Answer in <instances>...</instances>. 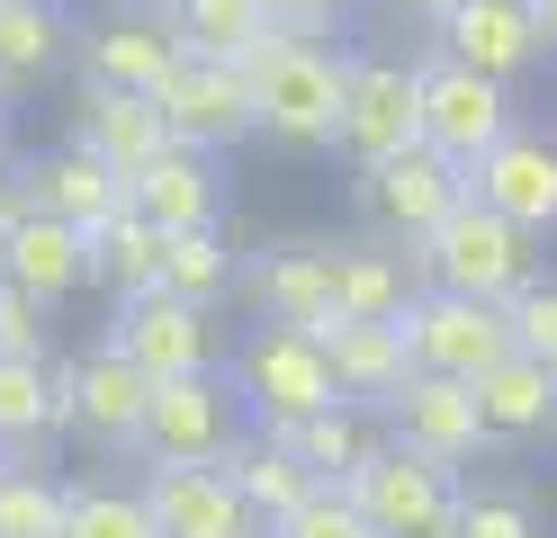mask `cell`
I'll use <instances>...</instances> for the list:
<instances>
[{
    "instance_id": "4fadbf2b",
    "label": "cell",
    "mask_w": 557,
    "mask_h": 538,
    "mask_svg": "<svg viewBox=\"0 0 557 538\" xmlns=\"http://www.w3.org/2000/svg\"><path fill=\"white\" fill-rule=\"evenodd\" d=\"M171 63H181L171 18H162V10H135V0H109V10L82 18V36H73L82 90H135V99H153V90L171 82Z\"/></svg>"
},
{
    "instance_id": "83f0119b",
    "label": "cell",
    "mask_w": 557,
    "mask_h": 538,
    "mask_svg": "<svg viewBox=\"0 0 557 538\" xmlns=\"http://www.w3.org/2000/svg\"><path fill=\"white\" fill-rule=\"evenodd\" d=\"M225 476H234V485H243V502L261 512V529H278V521L297 512V502H315V493H324V485H315V466H306L288 440H278V430H252V440L225 458Z\"/></svg>"
},
{
    "instance_id": "d590c367",
    "label": "cell",
    "mask_w": 557,
    "mask_h": 538,
    "mask_svg": "<svg viewBox=\"0 0 557 538\" xmlns=\"http://www.w3.org/2000/svg\"><path fill=\"white\" fill-rule=\"evenodd\" d=\"M504 314H512V350H521V359H548V368H557V270H540Z\"/></svg>"
},
{
    "instance_id": "74e56055",
    "label": "cell",
    "mask_w": 557,
    "mask_h": 538,
    "mask_svg": "<svg viewBox=\"0 0 557 538\" xmlns=\"http://www.w3.org/2000/svg\"><path fill=\"white\" fill-rule=\"evenodd\" d=\"M0 359H54V305L0 278Z\"/></svg>"
},
{
    "instance_id": "f6af8a7d",
    "label": "cell",
    "mask_w": 557,
    "mask_h": 538,
    "mask_svg": "<svg viewBox=\"0 0 557 538\" xmlns=\"http://www.w3.org/2000/svg\"><path fill=\"white\" fill-rule=\"evenodd\" d=\"M0 466H10V449H0Z\"/></svg>"
},
{
    "instance_id": "ee69618b",
    "label": "cell",
    "mask_w": 557,
    "mask_h": 538,
    "mask_svg": "<svg viewBox=\"0 0 557 538\" xmlns=\"http://www.w3.org/2000/svg\"><path fill=\"white\" fill-rule=\"evenodd\" d=\"M135 10H162V18H171V0H135Z\"/></svg>"
},
{
    "instance_id": "e575fe53",
    "label": "cell",
    "mask_w": 557,
    "mask_h": 538,
    "mask_svg": "<svg viewBox=\"0 0 557 538\" xmlns=\"http://www.w3.org/2000/svg\"><path fill=\"white\" fill-rule=\"evenodd\" d=\"M449 538H540V502L521 485H468Z\"/></svg>"
},
{
    "instance_id": "f1b7e54d",
    "label": "cell",
    "mask_w": 557,
    "mask_h": 538,
    "mask_svg": "<svg viewBox=\"0 0 557 538\" xmlns=\"http://www.w3.org/2000/svg\"><path fill=\"white\" fill-rule=\"evenodd\" d=\"M306 466H315V485H351L360 466H369V449L387 440V422H377V404H324L315 422H297V430H278Z\"/></svg>"
},
{
    "instance_id": "d6986e66",
    "label": "cell",
    "mask_w": 557,
    "mask_h": 538,
    "mask_svg": "<svg viewBox=\"0 0 557 538\" xmlns=\"http://www.w3.org/2000/svg\"><path fill=\"white\" fill-rule=\"evenodd\" d=\"M162 538H261V512L243 502L225 466H135Z\"/></svg>"
},
{
    "instance_id": "ab89813d",
    "label": "cell",
    "mask_w": 557,
    "mask_h": 538,
    "mask_svg": "<svg viewBox=\"0 0 557 538\" xmlns=\"http://www.w3.org/2000/svg\"><path fill=\"white\" fill-rule=\"evenodd\" d=\"M369 10H377V18H396V27H432L449 0H369Z\"/></svg>"
},
{
    "instance_id": "ac0fdd59",
    "label": "cell",
    "mask_w": 557,
    "mask_h": 538,
    "mask_svg": "<svg viewBox=\"0 0 557 538\" xmlns=\"http://www.w3.org/2000/svg\"><path fill=\"white\" fill-rule=\"evenodd\" d=\"M18 198L37 207V215H54V225L99 234V225H117V215H126V171H109L99 153H82V143L63 135V143H46L37 162H18Z\"/></svg>"
},
{
    "instance_id": "8d00e7d4",
    "label": "cell",
    "mask_w": 557,
    "mask_h": 538,
    "mask_svg": "<svg viewBox=\"0 0 557 538\" xmlns=\"http://www.w3.org/2000/svg\"><path fill=\"white\" fill-rule=\"evenodd\" d=\"M261 538H377V529H369V512L342 485H324L315 502H297V512L278 521V529H261Z\"/></svg>"
},
{
    "instance_id": "8fae6325",
    "label": "cell",
    "mask_w": 557,
    "mask_h": 538,
    "mask_svg": "<svg viewBox=\"0 0 557 538\" xmlns=\"http://www.w3.org/2000/svg\"><path fill=\"white\" fill-rule=\"evenodd\" d=\"M512 126H521V108H512L504 82H485V72H468V63H449V54L423 46V143L441 162L476 171Z\"/></svg>"
},
{
    "instance_id": "5b68a950",
    "label": "cell",
    "mask_w": 557,
    "mask_h": 538,
    "mask_svg": "<svg viewBox=\"0 0 557 538\" xmlns=\"http://www.w3.org/2000/svg\"><path fill=\"white\" fill-rule=\"evenodd\" d=\"M243 440H252V413H243V395H234L225 368H207V377L153 386V413H145V449H135V466H225Z\"/></svg>"
},
{
    "instance_id": "1f68e13d",
    "label": "cell",
    "mask_w": 557,
    "mask_h": 538,
    "mask_svg": "<svg viewBox=\"0 0 557 538\" xmlns=\"http://www.w3.org/2000/svg\"><path fill=\"white\" fill-rule=\"evenodd\" d=\"M171 36H181V54L252 63L270 36V0H171Z\"/></svg>"
},
{
    "instance_id": "2e32d148",
    "label": "cell",
    "mask_w": 557,
    "mask_h": 538,
    "mask_svg": "<svg viewBox=\"0 0 557 538\" xmlns=\"http://www.w3.org/2000/svg\"><path fill=\"white\" fill-rule=\"evenodd\" d=\"M423 36H432V54L468 63V72H485V82H504V90H521V82L540 72L531 0H449V10H441Z\"/></svg>"
},
{
    "instance_id": "484cf974",
    "label": "cell",
    "mask_w": 557,
    "mask_h": 538,
    "mask_svg": "<svg viewBox=\"0 0 557 538\" xmlns=\"http://www.w3.org/2000/svg\"><path fill=\"white\" fill-rule=\"evenodd\" d=\"M73 18H63V0H0V90L27 99L46 90L63 63H73Z\"/></svg>"
},
{
    "instance_id": "30bf717a",
    "label": "cell",
    "mask_w": 557,
    "mask_h": 538,
    "mask_svg": "<svg viewBox=\"0 0 557 538\" xmlns=\"http://www.w3.org/2000/svg\"><path fill=\"white\" fill-rule=\"evenodd\" d=\"M351 198H360V225H369L377 242H405V251H413L449 207L468 198V171H459V162H441L432 143H405V153L351 171Z\"/></svg>"
},
{
    "instance_id": "f35d334b",
    "label": "cell",
    "mask_w": 557,
    "mask_h": 538,
    "mask_svg": "<svg viewBox=\"0 0 557 538\" xmlns=\"http://www.w3.org/2000/svg\"><path fill=\"white\" fill-rule=\"evenodd\" d=\"M360 10H369V0H270L278 27H315V36H342Z\"/></svg>"
},
{
    "instance_id": "9a60e30c",
    "label": "cell",
    "mask_w": 557,
    "mask_h": 538,
    "mask_svg": "<svg viewBox=\"0 0 557 538\" xmlns=\"http://www.w3.org/2000/svg\"><path fill=\"white\" fill-rule=\"evenodd\" d=\"M377 422H387V440L413 449V458H441V466H468L495 458V440H485V413H476V386L459 377H413L405 395H387L377 404Z\"/></svg>"
},
{
    "instance_id": "836d02e7",
    "label": "cell",
    "mask_w": 557,
    "mask_h": 538,
    "mask_svg": "<svg viewBox=\"0 0 557 538\" xmlns=\"http://www.w3.org/2000/svg\"><path fill=\"white\" fill-rule=\"evenodd\" d=\"M0 538H63V476L0 466Z\"/></svg>"
},
{
    "instance_id": "9c48e42d",
    "label": "cell",
    "mask_w": 557,
    "mask_h": 538,
    "mask_svg": "<svg viewBox=\"0 0 557 538\" xmlns=\"http://www.w3.org/2000/svg\"><path fill=\"white\" fill-rule=\"evenodd\" d=\"M405 323V350H413V377H459L476 386L495 359H512V314L485 305V297H449V287H413Z\"/></svg>"
},
{
    "instance_id": "5bb4252c",
    "label": "cell",
    "mask_w": 557,
    "mask_h": 538,
    "mask_svg": "<svg viewBox=\"0 0 557 538\" xmlns=\"http://www.w3.org/2000/svg\"><path fill=\"white\" fill-rule=\"evenodd\" d=\"M234 305L252 323H297V333H333V242L315 234H288V242H261L243 251V287Z\"/></svg>"
},
{
    "instance_id": "60d3db41",
    "label": "cell",
    "mask_w": 557,
    "mask_h": 538,
    "mask_svg": "<svg viewBox=\"0 0 557 538\" xmlns=\"http://www.w3.org/2000/svg\"><path fill=\"white\" fill-rule=\"evenodd\" d=\"M531 27H540V63H557V0H531Z\"/></svg>"
},
{
    "instance_id": "603a6c76",
    "label": "cell",
    "mask_w": 557,
    "mask_h": 538,
    "mask_svg": "<svg viewBox=\"0 0 557 538\" xmlns=\"http://www.w3.org/2000/svg\"><path fill=\"white\" fill-rule=\"evenodd\" d=\"M413 261L405 242H377V234H342L333 242V314L342 323H396L413 305Z\"/></svg>"
},
{
    "instance_id": "d6a6232c",
    "label": "cell",
    "mask_w": 557,
    "mask_h": 538,
    "mask_svg": "<svg viewBox=\"0 0 557 538\" xmlns=\"http://www.w3.org/2000/svg\"><path fill=\"white\" fill-rule=\"evenodd\" d=\"M234 287H243V251L225 242V225H207V234H171V251H162V297L225 314V305H234Z\"/></svg>"
},
{
    "instance_id": "8992f818",
    "label": "cell",
    "mask_w": 557,
    "mask_h": 538,
    "mask_svg": "<svg viewBox=\"0 0 557 538\" xmlns=\"http://www.w3.org/2000/svg\"><path fill=\"white\" fill-rule=\"evenodd\" d=\"M99 341L126 350L153 386H171V377H207V368H225L234 323H225V314H207V305H181V297H162V287H153V297L109 305V333H99Z\"/></svg>"
},
{
    "instance_id": "7bdbcfd3",
    "label": "cell",
    "mask_w": 557,
    "mask_h": 538,
    "mask_svg": "<svg viewBox=\"0 0 557 538\" xmlns=\"http://www.w3.org/2000/svg\"><path fill=\"white\" fill-rule=\"evenodd\" d=\"M10 143H18V99L0 90V153H10Z\"/></svg>"
},
{
    "instance_id": "b9f144b4",
    "label": "cell",
    "mask_w": 557,
    "mask_h": 538,
    "mask_svg": "<svg viewBox=\"0 0 557 538\" xmlns=\"http://www.w3.org/2000/svg\"><path fill=\"white\" fill-rule=\"evenodd\" d=\"M18 207H27V198H18V162H10V153H0V225H10V215H18Z\"/></svg>"
},
{
    "instance_id": "7c38bea8",
    "label": "cell",
    "mask_w": 557,
    "mask_h": 538,
    "mask_svg": "<svg viewBox=\"0 0 557 538\" xmlns=\"http://www.w3.org/2000/svg\"><path fill=\"white\" fill-rule=\"evenodd\" d=\"M171 143H198V153H243V143H261V117H252V82H243V63H207V54H181L171 63V82L153 90Z\"/></svg>"
},
{
    "instance_id": "44dd1931",
    "label": "cell",
    "mask_w": 557,
    "mask_h": 538,
    "mask_svg": "<svg viewBox=\"0 0 557 538\" xmlns=\"http://www.w3.org/2000/svg\"><path fill=\"white\" fill-rule=\"evenodd\" d=\"M0 278L27 287L37 305L82 297V287H90V234L82 225H54V215H37V207H18L10 225H0Z\"/></svg>"
},
{
    "instance_id": "ba28073f",
    "label": "cell",
    "mask_w": 557,
    "mask_h": 538,
    "mask_svg": "<svg viewBox=\"0 0 557 538\" xmlns=\"http://www.w3.org/2000/svg\"><path fill=\"white\" fill-rule=\"evenodd\" d=\"M342 493L369 512L377 538H449L468 476H459V466H441V458H413V449H396V440H377L369 466H360Z\"/></svg>"
},
{
    "instance_id": "4316f807",
    "label": "cell",
    "mask_w": 557,
    "mask_h": 538,
    "mask_svg": "<svg viewBox=\"0 0 557 538\" xmlns=\"http://www.w3.org/2000/svg\"><path fill=\"white\" fill-rule=\"evenodd\" d=\"M324 350H333V386H342V404H387V395L413 386L405 323H333Z\"/></svg>"
},
{
    "instance_id": "e0dca14e",
    "label": "cell",
    "mask_w": 557,
    "mask_h": 538,
    "mask_svg": "<svg viewBox=\"0 0 557 538\" xmlns=\"http://www.w3.org/2000/svg\"><path fill=\"white\" fill-rule=\"evenodd\" d=\"M468 198L495 207V215H512L521 234L548 242V234H557V126H531V117H521L495 153L468 171Z\"/></svg>"
},
{
    "instance_id": "7402d4cb",
    "label": "cell",
    "mask_w": 557,
    "mask_h": 538,
    "mask_svg": "<svg viewBox=\"0 0 557 538\" xmlns=\"http://www.w3.org/2000/svg\"><path fill=\"white\" fill-rule=\"evenodd\" d=\"M476 413H485V440L495 449H540L557 440V368L548 359H495L476 377Z\"/></svg>"
},
{
    "instance_id": "d4e9b609",
    "label": "cell",
    "mask_w": 557,
    "mask_h": 538,
    "mask_svg": "<svg viewBox=\"0 0 557 538\" xmlns=\"http://www.w3.org/2000/svg\"><path fill=\"white\" fill-rule=\"evenodd\" d=\"M63 440V359H0V449L37 466Z\"/></svg>"
},
{
    "instance_id": "cb8c5ba5",
    "label": "cell",
    "mask_w": 557,
    "mask_h": 538,
    "mask_svg": "<svg viewBox=\"0 0 557 538\" xmlns=\"http://www.w3.org/2000/svg\"><path fill=\"white\" fill-rule=\"evenodd\" d=\"M73 143L135 179V171L171 143V126H162V108L135 99V90H73Z\"/></svg>"
},
{
    "instance_id": "6da1fadb",
    "label": "cell",
    "mask_w": 557,
    "mask_h": 538,
    "mask_svg": "<svg viewBox=\"0 0 557 538\" xmlns=\"http://www.w3.org/2000/svg\"><path fill=\"white\" fill-rule=\"evenodd\" d=\"M252 82V117L270 153H333V126H342V90H351V46L315 27H278L261 36V54L243 63Z\"/></svg>"
},
{
    "instance_id": "3957f363",
    "label": "cell",
    "mask_w": 557,
    "mask_h": 538,
    "mask_svg": "<svg viewBox=\"0 0 557 538\" xmlns=\"http://www.w3.org/2000/svg\"><path fill=\"white\" fill-rule=\"evenodd\" d=\"M225 377L243 395V413H252V430H297L324 404H342L324 333H297V323H243L225 350Z\"/></svg>"
},
{
    "instance_id": "7a4b0ae2",
    "label": "cell",
    "mask_w": 557,
    "mask_h": 538,
    "mask_svg": "<svg viewBox=\"0 0 557 538\" xmlns=\"http://www.w3.org/2000/svg\"><path fill=\"white\" fill-rule=\"evenodd\" d=\"M405 261H413V278H423V287H449V297H485V305H512L521 287L548 270V261H540V234H521L512 215L476 207V198H459L423 242L405 251Z\"/></svg>"
},
{
    "instance_id": "52a82bcc",
    "label": "cell",
    "mask_w": 557,
    "mask_h": 538,
    "mask_svg": "<svg viewBox=\"0 0 557 538\" xmlns=\"http://www.w3.org/2000/svg\"><path fill=\"white\" fill-rule=\"evenodd\" d=\"M145 413H153V377L126 350L90 341L82 359H63V440H82L99 458H135L145 449Z\"/></svg>"
},
{
    "instance_id": "ffe728a7",
    "label": "cell",
    "mask_w": 557,
    "mask_h": 538,
    "mask_svg": "<svg viewBox=\"0 0 557 538\" xmlns=\"http://www.w3.org/2000/svg\"><path fill=\"white\" fill-rule=\"evenodd\" d=\"M126 207L162 234H207L225 225V162L198 153V143H162V153L126 179Z\"/></svg>"
},
{
    "instance_id": "4dcf8cb0",
    "label": "cell",
    "mask_w": 557,
    "mask_h": 538,
    "mask_svg": "<svg viewBox=\"0 0 557 538\" xmlns=\"http://www.w3.org/2000/svg\"><path fill=\"white\" fill-rule=\"evenodd\" d=\"M162 251H171V234L145 225V215L126 207L117 225H99V234H90V287H109V305L153 297V287H162Z\"/></svg>"
},
{
    "instance_id": "f546056e",
    "label": "cell",
    "mask_w": 557,
    "mask_h": 538,
    "mask_svg": "<svg viewBox=\"0 0 557 538\" xmlns=\"http://www.w3.org/2000/svg\"><path fill=\"white\" fill-rule=\"evenodd\" d=\"M63 538H162L135 476H63Z\"/></svg>"
},
{
    "instance_id": "277c9868",
    "label": "cell",
    "mask_w": 557,
    "mask_h": 538,
    "mask_svg": "<svg viewBox=\"0 0 557 538\" xmlns=\"http://www.w3.org/2000/svg\"><path fill=\"white\" fill-rule=\"evenodd\" d=\"M423 143V54L405 46H351V90H342V126H333V153L369 171Z\"/></svg>"
}]
</instances>
